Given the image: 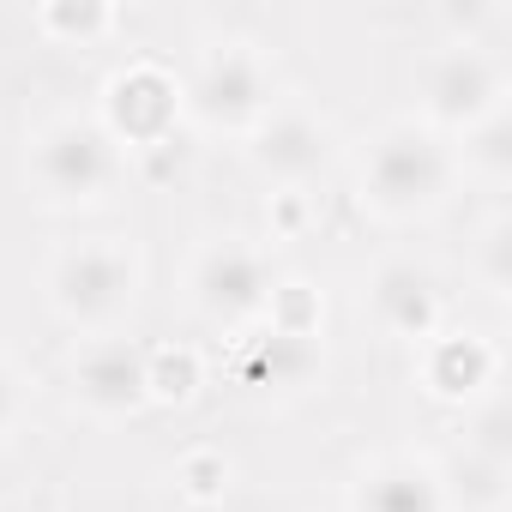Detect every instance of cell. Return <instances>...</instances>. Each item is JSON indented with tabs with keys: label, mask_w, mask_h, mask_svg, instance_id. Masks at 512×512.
I'll use <instances>...</instances> for the list:
<instances>
[{
	"label": "cell",
	"mask_w": 512,
	"mask_h": 512,
	"mask_svg": "<svg viewBox=\"0 0 512 512\" xmlns=\"http://www.w3.org/2000/svg\"><path fill=\"white\" fill-rule=\"evenodd\" d=\"M446 181H452V151L428 121H392L362 157V205L392 223L434 211L446 199Z\"/></svg>",
	"instance_id": "obj_1"
},
{
	"label": "cell",
	"mask_w": 512,
	"mask_h": 512,
	"mask_svg": "<svg viewBox=\"0 0 512 512\" xmlns=\"http://www.w3.org/2000/svg\"><path fill=\"white\" fill-rule=\"evenodd\" d=\"M133 296H139V260H133V247L115 241V235L73 241V247L55 253V266H49L55 314L85 326V332H109L115 320H127Z\"/></svg>",
	"instance_id": "obj_2"
},
{
	"label": "cell",
	"mask_w": 512,
	"mask_h": 512,
	"mask_svg": "<svg viewBox=\"0 0 512 512\" xmlns=\"http://www.w3.org/2000/svg\"><path fill=\"white\" fill-rule=\"evenodd\" d=\"M31 175L49 199H97L121 175V145L97 115H55L31 139Z\"/></svg>",
	"instance_id": "obj_3"
},
{
	"label": "cell",
	"mask_w": 512,
	"mask_h": 512,
	"mask_svg": "<svg viewBox=\"0 0 512 512\" xmlns=\"http://www.w3.org/2000/svg\"><path fill=\"white\" fill-rule=\"evenodd\" d=\"M187 296L217 326H260L266 308H272V296H278V278H272V260H266L260 247H247V241H211L193 260Z\"/></svg>",
	"instance_id": "obj_4"
},
{
	"label": "cell",
	"mask_w": 512,
	"mask_h": 512,
	"mask_svg": "<svg viewBox=\"0 0 512 512\" xmlns=\"http://www.w3.org/2000/svg\"><path fill=\"white\" fill-rule=\"evenodd\" d=\"M187 103L211 121V127H260L266 115H272V67H266V55L253 49V43H217L205 61H199V73H193V85H187Z\"/></svg>",
	"instance_id": "obj_5"
},
{
	"label": "cell",
	"mask_w": 512,
	"mask_h": 512,
	"mask_svg": "<svg viewBox=\"0 0 512 512\" xmlns=\"http://www.w3.org/2000/svg\"><path fill=\"white\" fill-rule=\"evenodd\" d=\"M422 109L440 127H476L494 109H506V73L488 49L452 43L422 67Z\"/></svg>",
	"instance_id": "obj_6"
},
{
	"label": "cell",
	"mask_w": 512,
	"mask_h": 512,
	"mask_svg": "<svg viewBox=\"0 0 512 512\" xmlns=\"http://www.w3.org/2000/svg\"><path fill=\"white\" fill-rule=\"evenodd\" d=\"M73 398L91 410V416H133L151 404V380H145V344L133 338H91L79 356H73Z\"/></svg>",
	"instance_id": "obj_7"
},
{
	"label": "cell",
	"mask_w": 512,
	"mask_h": 512,
	"mask_svg": "<svg viewBox=\"0 0 512 512\" xmlns=\"http://www.w3.org/2000/svg\"><path fill=\"white\" fill-rule=\"evenodd\" d=\"M253 163L272 181H308L332 157V121L314 115L308 103H272V115L253 127Z\"/></svg>",
	"instance_id": "obj_8"
},
{
	"label": "cell",
	"mask_w": 512,
	"mask_h": 512,
	"mask_svg": "<svg viewBox=\"0 0 512 512\" xmlns=\"http://www.w3.org/2000/svg\"><path fill=\"white\" fill-rule=\"evenodd\" d=\"M368 308L374 320L392 332V338H410V344H428L440 338V320H446V290L428 266L416 260H386L368 284Z\"/></svg>",
	"instance_id": "obj_9"
},
{
	"label": "cell",
	"mask_w": 512,
	"mask_h": 512,
	"mask_svg": "<svg viewBox=\"0 0 512 512\" xmlns=\"http://www.w3.org/2000/svg\"><path fill=\"white\" fill-rule=\"evenodd\" d=\"M103 127L115 133V145L121 139H133V145H157L169 127H175V115H181V91H175V79L163 73V67H127V73H115L109 79V97H103Z\"/></svg>",
	"instance_id": "obj_10"
},
{
	"label": "cell",
	"mask_w": 512,
	"mask_h": 512,
	"mask_svg": "<svg viewBox=\"0 0 512 512\" xmlns=\"http://www.w3.org/2000/svg\"><path fill=\"white\" fill-rule=\"evenodd\" d=\"M314 374H320V332H296V326L266 320L260 332L241 338V380L247 386L290 392V386H308Z\"/></svg>",
	"instance_id": "obj_11"
},
{
	"label": "cell",
	"mask_w": 512,
	"mask_h": 512,
	"mask_svg": "<svg viewBox=\"0 0 512 512\" xmlns=\"http://www.w3.org/2000/svg\"><path fill=\"white\" fill-rule=\"evenodd\" d=\"M356 512H446V476L428 458H380L356 482Z\"/></svg>",
	"instance_id": "obj_12"
},
{
	"label": "cell",
	"mask_w": 512,
	"mask_h": 512,
	"mask_svg": "<svg viewBox=\"0 0 512 512\" xmlns=\"http://www.w3.org/2000/svg\"><path fill=\"white\" fill-rule=\"evenodd\" d=\"M422 380L440 398H470V392L494 386V350L482 338H428Z\"/></svg>",
	"instance_id": "obj_13"
},
{
	"label": "cell",
	"mask_w": 512,
	"mask_h": 512,
	"mask_svg": "<svg viewBox=\"0 0 512 512\" xmlns=\"http://www.w3.org/2000/svg\"><path fill=\"white\" fill-rule=\"evenodd\" d=\"M464 163L476 175H488V181H506L512 175V121H506V109H494L488 121L464 127Z\"/></svg>",
	"instance_id": "obj_14"
},
{
	"label": "cell",
	"mask_w": 512,
	"mask_h": 512,
	"mask_svg": "<svg viewBox=\"0 0 512 512\" xmlns=\"http://www.w3.org/2000/svg\"><path fill=\"white\" fill-rule=\"evenodd\" d=\"M452 488L464 494V506H482V512H494L500 500H506V458H488V452H476V446H464L458 452V464H452Z\"/></svg>",
	"instance_id": "obj_15"
},
{
	"label": "cell",
	"mask_w": 512,
	"mask_h": 512,
	"mask_svg": "<svg viewBox=\"0 0 512 512\" xmlns=\"http://www.w3.org/2000/svg\"><path fill=\"white\" fill-rule=\"evenodd\" d=\"M145 380H151V398H193L199 386V356L193 350H145Z\"/></svg>",
	"instance_id": "obj_16"
},
{
	"label": "cell",
	"mask_w": 512,
	"mask_h": 512,
	"mask_svg": "<svg viewBox=\"0 0 512 512\" xmlns=\"http://www.w3.org/2000/svg\"><path fill=\"white\" fill-rule=\"evenodd\" d=\"M476 266H482V284L488 296H506L512 290V217H494L476 241Z\"/></svg>",
	"instance_id": "obj_17"
},
{
	"label": "cell",
	"mask_w": 512,
	"mask_h": 512,
	"mask_svg": "<svg viewBox=\"0 0 512 512\" xmlns=\"http://www.w3.org/2000/svg\"><path fill=\"white\" fill-rule=\"evenodd\" d=\"M175 476H181V488H187L193 500H217L223 482H229V464H223V452H187Z\"/></svg>",
	"instance_id": "obj_18"
},
{
	"label": "cell",
	"mask_w": 512,
	"mask_h": 512,
	"mask_svg": "<svg viewBox=\"0 0 512 512\" xmlns=\"http://www.w3.org/2000/svg\"><path fill=\"white\" fill-rule=\"evenodd\" d=\"M109 7H43V31H73V37H97L109 31Z\"/></svg>",
	"instance_id": "obj_19"
},
{
	"label": "cell",
	"mask_w": 512,
	"mask_h": 512,
	"mask_svg": "<svg viewBox=\"0 0 512 512\" xmlns=\"http://www.w3.org/2000/svg\"><path fill=\"white\" fill-rule=\"evenodd\" d=\"M464 446H476V452H488V458H506V404H500V398L476 416V440H464Z\"/></svg>",
	"instance_id": "obj_20"
},
{
	"label": "cell",
	"mask_w": 512,
	"mask_h": 512,
	"mask_svg": "<svg viewBox=\"0 0 512 512\" xmlns=\"http://www.w3.org/2000/svg\"><path fill=\"white\" fill-rule=\"evenodd\" d=\"M13 422H19V374L0 362V434H7Z\"/></svg>",
	"instance_id": "obj_21"
}]
</instances>
